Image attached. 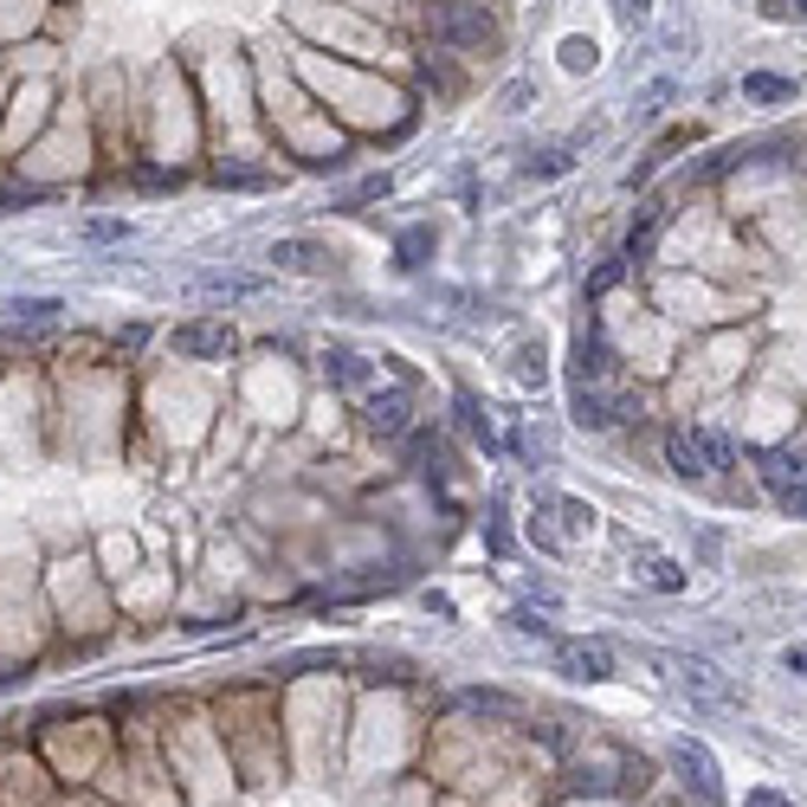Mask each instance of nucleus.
I'll return each instance as SVG.
<instances>
[{
  "label": "nucleus",
  "instance_id": "nucleus-1",
  "mask_svg": "<svg viewBox=\"0 0 807 807\" xmlns=\"http://www.w3.org/2000/svg\"><path fill=\"white\" fill-rule=\"evenodd\" d=\"M672 775L685 782V795H697L704 807H724V775H717V756L692 743V736H678L672 743Z\"/></svg>",
  "mask_w": 807,
  "mask_h": 807
},
{
  "label": "nucleus",
  "instance_id": "nucleus-2",
  "mask_svg": "<svg viewBox=\"0 0 807 807\" xmlns=\"http://www.w3.org/2000/svg\"><path fill=\"white\" fill-rule=\"evenodd\" d=\"M665 665H672L678 692L697 697L704 711H731V704H736V685H731V678H724V672H717L711 660H665Z\"/></svg>",
  "mask_w": 807,
  "mask_h": 807
},
{
  "label": "nucleus",
  "instance_id": "nucleus-3",
  "mask_svg": "<svg viewBox=\"0 0 807 807\" xmlns=\"http://www.w3.org/2000/svg\"><path fill=\"white\" fill-rule=\"evenodd\" d=\"M555 672L575 685H601V678H614V653H607V640H555Z\"/></svg>",
  "mask_w": 807,
  "mask_h": 807
},
{
  "label": "nucleus",
  "instance_id": "nucleus-4",
  "mask_svg": "<svg viewBox=\"0 0 807 807\" xmlns=\"http://www.w3.org/2000/svg\"><path fill=\"white\" fill-rule=\"evenodd\" d=\"M362 420H368V433L401 440L407 427H413V401H407V388H362Z\"/></svg>",
  "mask_w": 807,
  "mask_h": 807
},
{
  "label": "nucleus",
  "instance_id": "nucleus-5",
  "mask_svg": "<svg viewBox=\"0 0 807 807\" xmlns=\"http://www.w3.org/2000/svg\"><path fill=\"white\" fill-rule=\"evenodd\" d=\"M756 472H763V484L775 491V504L788 517L807 511V491H801V452H763L756 459Z\"/></svg>",
  "mask_w": 807,
  "mask_h": 807
},
{
  "label": "nucleus",
  "instance_id": "nucleus-6",
  "mask_svg": "<svg viewBox=\"0 0 807 807\" xmlns=\"http://www.w3.org/2000/svg\"><path fill=\"white\" fill-rule=\"evenodd\" d=\"M168 343H175V356H187V362H226L233 356V330L226 324H207V317L201 324H182Z\"/></svg>",
  "mask_w": 807,
  "mask_h": 807
},
{
  "label": "nucleus",
  "instance_id": "nucleus-7",
  "mask_svg": "<svg viewBox=\"0 0 807 807\" xmlns=\"http://www.w3.org/2000/svg\"><path fill=\"white\" fill-rule=\"evenodd\" d=\"M633 569H640V582L660 588V594H685V582H692V575H685L665 550H653V543H640V550H633Z\"/></svg>",
  "mask_w": 807,
  "mask_h": 807
},
{
  "label": "nucleus",
  "instance_id": "nucleus-8",
  "mask_svg": "<svg viewBox=\"0 0 807 807\" xmlns=\"http://www.w3.org/2000/svg\"><path fill=\"white\" fill-rule=\"evenodd\" d=\"M665 459L678 478H711V459H704V433L697 427H672L665 433Z\"/></svg>",
  "mask_w": 807,
  "mask_h": 807
},
{
  "label": "nucleus",
  "instance_id": "nucleus-9",
  "mask_svg": "<svg viewBox=\"0 0 807 807\" xmlns=\"http://www.w3.org/2000/svg\"><path fill=\"white\" fill-rule=\"evenodd\" d=\"M440 33L452 39V45H491V33H498V27L478 13L472 0H459V7H446V13H440Z\"/></svg>",
  "mask_w": 807,
  "mask_h": 807
},
{
  "label": "nucleus",
  "instance_id": "nucleus-10",
  "mask_svg": "<svg viewBox=\"0 0 807 807\" xmlns=\"http://www.w3.org/2000/svg\"><path fill=\"white\" fill-rule=\"evenodd\" d=\"M330 246H317V239H272V265L278 272H330Z\"/></svg>",
  "mask_w": 807,
  "mask_h": 807
},
{
  "label": "nucleus",
  "instance_id": "nucleus-11",
  "mask_svg": "<svg viewBox=\"0 0 807 807\" xmlns=\"http://www.w3.org/2000/svg\"><path fill=\"white\" fill-rule=\"evenodd\" d=\"M324 375H330L336 388H349V395H362L368 381H375V368H368L356 349H330V356H324Z\"/></svg>",
  "mask_w": 807,
  "mask_h": 807
},
{
  "label": "nucleus",
  "instance_id": "nucleus-12",
  "mask_svg": "<svg viewBox=\"0 0 807 807\" xmlns=\"http://www.w3.org/2000/svg\"><path fill=\"white\" fill-rule=\"evenodd\" d=\"M743 104H763V111H775V104H795V78L749 72V78H743Z\"/></svg>",
  "mask_w": 807,
  "mask_h": 807
},
{
  "label": "nucleus",
  "instance_id": "nucleus-13",
  "mask_svg": "<svg viewBox=\"0 0 807 807\" xmlns=\"http://www.w3.org/2000/svg\"><path fill=\"white\" fill-rule=\"evenodd\" d=\"M607 362H614V356H607L601 330H594V324H582V336H575V375H582V381H594V375H607Z\"/></svg>",
  "mask_w": 807,
  "mask_h": 807
},
{
  "label": "nucleus",
  "instance_id": "nucleus-14",
  "mask_svg": "<svg viewBox=\"0 0 807 807\" xmlns=\"http://www.w3.org/2000/svg\"><path fill=\"white\" fill-rule=\"evenodd\" d=\"M575 427H594V433H601V427H614V401H607V395H601V388H575Z\"/></svg>",
  "mask_w": 807,
  "mask_h": 807
},
{
  "label": "nucleus",
  "instance_id": "nucleus-15",
  "mask_svg": "<svg viewBox=\"0 0 807 807\" xmlns=\"http://www.w3.org/2000/svg\"><path fill=\"white\" fill-rule=\"evenodd\" d=\"M459 420H466V433H472L484 452H498V427H491V407L478 401V395H459Z\"/></svg>",
  "mask_w": 807,
  "mask_h": 807
},
{
  "label": "nucleus",
  "instance_id": "nucleus-16",
  "mask_svg": "<svg viewBox=\"0 0 807 807\" xmlns=\"http://www.w3.org/2000/svg\"><path fill=\"white\" fill-rule=\"evenodd\" d=\"M59 310H65L59 297H7V324H13V330H20V324H52Z\"/></svg>",
  "mask_w": 807,
  "mask_h": 807
},
{
  "label": "nucleus",
  "instance_id": "nucleus-17",
  "mask_svg": "<svg viewBox=\"0 0 807 807\" xmlns=\"http://www.w3.org/2000/svg\"><path fill=\"white\" fill-rule=\"evenodd\" d=\"M459 704H466V711H484V717H523V704H517L511 692H484V685H472Z\"/></svg>",
  "mask_w": 807,
  "mask_h": 807
},
{
  "label": "nucleus",
  "instance_id": "nucleus-18",
  "mask_svg": "<svg viewBox=\"0 0 807 807\" xmlns=\"http://www.w3.org/2000/svg\"><path fill=\"white\" fill-rule=\"evenodd\" d=\"M201 292L207 297H253L258 278H239V272H201Z\"/></svg>",
  "mask_w": 807,
  "mask_h": 807
},
{
  "label": "nucleus",
  "instance_id": "nucleus-19",
  "mask_svg": "<svg viewBox=\"0 0 807 807\" xmlns=\"http://www.w3.org/2000/svg\"><path fill=\"white\" fill-rule=\"evenodd\" d=\"M672 98H678V84H672V78H653V84H646V91L633 98V116H646V123H653V116H660L665 104H672Z\"/></svg>",
  "mask_w": 807,
  "mask_h": 807
},
{
  "label": "nucleus",
  "instance_id": "nucleus-20",
  "mask_svg": "<svg viewBox=\"0 0 807 807\" xmlns=\"http://www.w3.org/2000/svg\"><path fill=\"white\" fill-rule=\"evenodd\" d=\"M427 253H433V226H407L401 233V272L427 265Z\"/></svg>",
  "mask_w": 807,
  "mask_h": 807
},
{
  "label": "nucleus",
  "instance_id": "nucleus-21",
  "mask_svg": "<svg viewBox=\"0 0 807 807\" xmlns=\"http://www.w3.org/2000/svg\"><path fill=\"white\" fill-rule=\"evenodd\" d=\"M594 59H601L594 39H562V65H569V72H594Z\"/></svg>",
  "mask_w": 807,
  "mask_h": 807
},
{
  "label": "nucleus",
  "instance_id": "nucleus-22",
  "mask_svg": "<svg viewBox=\"0 0 807 807\" xmlns=\"http://www.w3.org/2000/svg\"><path fill=\"white\" fill-rule=\"evenodd\" d=\"M697 433H704V459H711V472H731V440H724V433H711V427H697Z\"/></svg>",
  "mask_w": 807,
  "mask_h": 807
},
{
  "label": "nucleus",
  "instance_id": "nucleus-23",
  "mask_svg": "<svg viewBox=\"0 0 807 807\" xmlns=\"http://www.w3.org/2000/svg\"><path fill=\"white\" fill-rule=\"evenodd\" d=\"M523 175H530V182H550V175H569V155H543V162H537V155H530V162H523Z\"/></svg>",
  "mask_w": 807,
  "mask_h": 807
},
{
  "label": "nucleus",
  "instance_id": "nucleus-24",
  "mask_svg": "<svg viewBox=\"0 0 807 807\" xmlns=\"http://www.w3.org/2000/svg\"><path fill=\"white\" fill-rule=\"evenodd\" d=\"M621 278H626V258H607V265H601V272H594V278H588V297L614 292V285H621Z\"/></svg>",
  "mask_w": 807,
  "mask_h": 807
},
{
  "label": "nucleus",
  "instance_id": "nucleus-25",
  "mask_svg": "<svg viewBox=\"0 0 807 807\" xmlns=\"http://www.w3.org/2000/svg\"><path fill=\"white\" fill-rule=\"evenodd\" d=\"M517 381L543 388V349H523V356H517Z\"/></svg>",
  "mask_w": 807,
  "mask_h": 807
},
{
  "label": "nucleus",
  "instance_id": "nucleus-26",
  "mask_svg": "<svg viewBox=\"0 0 807 807\" xmlns=\"http://www.w3.org/2000/svg\"><path fill=\"white\" fill-rule=\"evenodd\" d=\"M511 626H517V633H537V640L550 633V621H543L537 607H511Z\"/></svg>",
  "mask_w": 807,
  "mask_h": 807
},
{
  "label": "nucleus",
  "instance_id": "nucleus-27",
  "mask_svg": "<svg viewBox=\"0 0 807 807\" xmlns=\"http://www.w3.org/2000/svg\"><path fill=\"white\" fill-rule=\"evenodd\" d=\"M84 239H130V221H91Z\"/></svg>",
  "mask_w": 807,
  "mask_h": 807
},
{
  "label": "nucleus",
  "instance_id": "nucleus-28",
  "mask_svg": "<svg viewBox=\"0 0 807 807\" xmlns=\"http://www.w3.org/2000/svg\"><path fill=\"white\" fill-rule=\"evenodd\" d=\"M743 807H795V801H788V795H775V788H749V801H743Z\"/></svg>",
  "mask_w": 807,
  "mask_h": 807
},
{
  "label": "nucleus",
  "instance_id": "nucleus-29",
  "mask_svg": "<svg viewBox=\"0 0 807 807\" xmlns=\"http://www.w3.org/2000/svg\"><path fill=\"white\" fill-rule=\"evenodd\" d=\"M646 13H653V0H621V20H626V27H640Z\"/></svg>",
  "mask_w": 807,
  "mask_h": 807
},
{
  "label": "nucleus",
  "instance_id": "nucleus-30",
  "mask_svg": "<svg viewBox=\"0 0 807 807\" xmlns=\"http://www.w3.org/2000/svg\"><path fill=\"white\" fill-rule=\"evenodd\" d=\"M523 104H530V84H523V78H517V84H504V111H523Z\"/></svg>",
  "mask_w": 807,
  "mask_h": 807
}]
</instances>
